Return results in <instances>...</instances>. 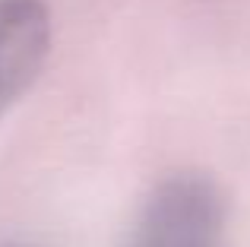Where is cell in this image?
<instances>
[{
	"label": "cell",
	"mask_w": 250,
	"mask_h": 247,
	"mask_svg": "<svg viewBox=\"0 0 250 247\" xmlns=\"http://www.w3.org/2000/svg\"><path fill=\"white\" fill-rule=\"evenodd\" d=\"M225 206L206 174L177 171L146 200L127 247H219Z\"/></svg>",
	"instance_id": "cell-1"
},
{
	"label": "cell",
	"mask_w": 250,
	"mask_h": 247,
	"mask_svg": "<svg viewBox=\"0 0 250 247\" xmlns=\"http://www.w3.org/2000/svg\"><path fill=\"white\" fill-rule=\"evenodd\" d=\"M48 51V6L42 0H0V114L35 82Z\"/></svg>",
	"instance_id": "cell-2"
}]
</instances>
